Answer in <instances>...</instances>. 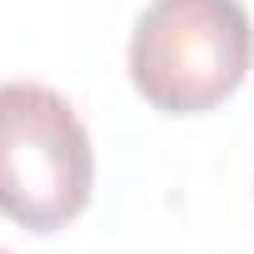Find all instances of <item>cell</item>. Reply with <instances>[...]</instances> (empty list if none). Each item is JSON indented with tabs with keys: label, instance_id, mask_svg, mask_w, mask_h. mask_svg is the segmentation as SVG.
<instances>
[{
	"label": "cell",
	"instance_id": "obj_1",
	"mask_svg": "<svg viewBox=\"0 0 254 254\" xmlns=\"http://www.w3.org/2000/svg\"><path fill=\"white\" fill-rule=\"evenodd\" d=\"M254 65V25L239 0H150L130 35V85L160 115L224 105Z\"/></svg>",
	"mask_w": 254,
	"mask_h": 254
},
{
	"label": "cell",
	"instance_id": "obj_2",
	"mask_svg": "<svg viewBox=\"0 0 254 254\" xmlns=\"http://www.w3.org/2000/svg\"><path fill=\"white\" fill-rule=\"evenodd\" d=\"M95 150L65 95L35 80L0 85V214L30 234H55L90 209Z\"/></svg>",
	"mask_w": 254,
	"mask_h": 254
},
{
	"label": "cell",
	"instance_id": "obj_3",
	"mask_svg": "<svg viewBox=\"0 0 254 254\" xmlns=\"http://www.w3.org/2000/svg\"><path fill=\"white\" fill-rule=\"evenodd\" d=\"M0 254H5V249H0Z\"/></svg>",
	"mask_w": 254,
	"mask_h": 254
}]
</instances>
